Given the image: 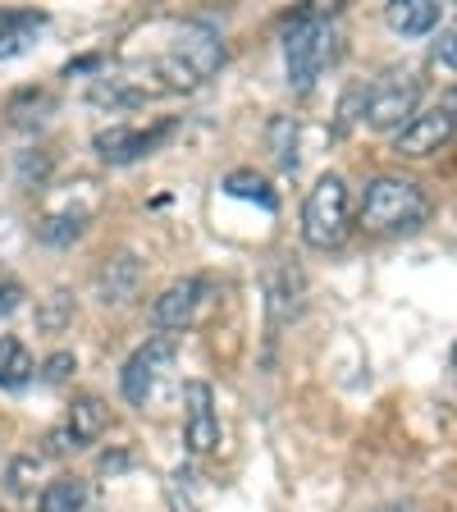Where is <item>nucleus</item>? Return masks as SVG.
<instances>
[{
	"instance_id": "obj_6",
	"label": "nucleus",
	"mask_w": 457,
	"mask_h": 512,
	"mask_svg": "<svg viewBox=\"0 0 457 512\" xmlns=\"http://www.w3.org/2000/svg\"><path fill=\"white\" fill-rule=\"evenodd\" d=\"M453 133H457V110L448 106V101H439V106H430V110H416V115L398 128L394 156H407V160L435 156V151H444L448 142H453Z\"/></svg>"
},
{
	"instance_id": "obj_24",
	"label": "nucleus",
	"mask_w": 457,
	"mask_h": 512,
	"mask_svg": "<svg viewBox=\"0 0 457 512\" xmlns=\"http://www.w3.org/2000/svg\"><path fill=\"white\" fill-rule=\"evenodd\" d=\"M46 453H51V458H69V453H78V439L60 426V430H51V435H46Z\"/></svg>"
},
{
	"instance_id": "obj_28",
	"label": "nucleus",
	"mask_w": 457,
	"mask_h": 512,
	"mask_svg": "<svg viewBox=\"0 0 457 512\" xmlns=\"http://www.w3.org/2000/svg\"><path fill=\"white\" fill-rule=\"evenodd\" d=\"M380 512H416V508H412V503H403V508H380Z\"/></svg>"
},
{
	"instance_id": "obj_21",
	"label": "nucleus",
	"mask_w": 457,
	"mask_h": 512,
	"mask_svg": "<svg viewBox=\"0 0 457 512\" xmlns=\"http://www.w3.org/2000/svg\"><path fill=\"white\" fill-rule=\"evenodd\" d=\"M188 471H174V480L165 485V503L170 512H197V499H192V485H188Z\"/></svg>"
},
{
	"instance_id": "obj_27",
	"label": "nucleus",
	"mask_w": 457,
	"mask_h": 512,
	"mask_svg": "<svg viewBox=\"0 0 457 512\" xmlns=\"http://www.w3.org/2000/svg\"><path fill=\"white\" fill-rule=\"evenodd\" d=\"M46 170H51V156H23V183H32V174H37V183L46 179Z\"/></svg>"
},
{
	"instance_id": "obj_17",
	"label": "nucleus",
	"mask_w": 457,
	"mask_h": 512,
	"mask_svg": "<svg viewBox=\"0 0 457 512\" xmlns=\"http://www.w3.org/2000/svg\"><path fill=\"white\" fill-rule=\"evenodd\" d=\"M78 316V302L69 288H55V293H46L42 307H37V330L42 334H64L69 325H74Z\"/></svg>"
},
{
	"instance_id": "obj_5",
	"label": "nucleus",
	"mask_w": 457,
	"mask_h": 512,
	"mask_svg": "<svg viewBox=\"0 0 457 512\" xmlns=\"http://www.w3.org/2000/svg\"><path fill=\"white\" fill-rule=\"evenodd\" d=\"M416 101H421V78L407 74V69H389L366 87V124L389 133V128H403L416 115Z\"/></svg>"
},
{
	"instance_id": "obj_10",
	"label": "nucleus",
	"mask_w": 457,
	"mask_h": 512,
	"mask_svg": "<svg viewBox=\"0 0 457 512\" xmlns=\"http://www.w3.org/2000/svg\"><path fill=\"white\" fill-rule=\"evenodd\" d=\"M202 293H206L202 279H174V284L151 302V320H156V330L165 334V339H174V334L188 330L192 320H197V307H202Z\"/></svg>"
},
{
	"instance_id": "obj_22",
	"label": "nucleus",
	"mask_w": 457,
	"mask_h": 512,
	"mask_svg": "<svg viewBox=\"0 0 457 512\" xmlns=\"http://www.w3.org/2000/svg\"><path fill=\"white\" fill-rule=\"evenodd\" d=\"M74 371H78V357H74V352H51V357L42 362V380L46 384H64Z\"/></svg>"
},
{
	"instance_id": "obj_20",
	"label": "nucleus",
	"mask_w": 457,
	"mask_h": 512,
	"mask_svg": "<svg viewBox=\"0 0 457 512\" xmlns=\"http://www.w3.org/2000/svg\"><path fill=\"white\" fill-rule=\"evenodd\" d=\"M270 151H275L279 170H298V124H293V115L270 119Z\"/></svg>"
},
{
	"instance_id": "obj_1",
	"label": "nucleus",
	"mask_w": 457,
	"mask_h": 512,
	"mask_svg": "<svg viewBox=\"0 0 457 512\" xmlns=\"http://www.w3.org/2000/svg\"><path fill=\"white\" fill-rule=\"evenodd\" d=\"M430 197L421 183L412 179H398V174H375L362 192V229L371 234H384V238H398V234H416L430 224Z\"/></svg>"
},
{
	"instance_id": "obj_2",
	"label": "nucleus",
	"mask_w": 457,
	"mask_h": 512,
	"mask_svg": "<svg viewBox=\"0 0 457 512\" xmlns=\"http://www.w3.org/2000/svg\"><path fill=\"white\" fill-rule=\"evenodd\" d=\"M220 69H224V42L220 32L202 19L183 23L174 46L165 55H156V64H151V74L160 78V92H192Z\"/></svg>"
},
{
	"instance_id": "obj_25",
	"label": "nucleus",
	"mask_w": 457,
	"mask_h": 512,
	"mask_svg": "<svg viewBox=\"0 0 457 512\" xmlns=\"http://www.w3.org/2000/svg\"><path fill=\"white\" fill-rule=\"evenodd\" d=\"M435 60L444 64V69H457V23L444 32V37H439V46H435Z\"/></svg>"
},
{
	"instance_id": "obj_7",
	"label": "nucleus",
	"mask_w": 457,
	"mask_h": 512,
	"mask_svg": "<svg viewBox=\"0 0 457 512\" xmlns=\"http://www.w3.org/2000/svg\"><path fill=\"white\" fill-rule=\"evenodd\" d=\"M174 352H179V343L165 339V334H156V339H147L133 357L124 362V371H119V389H124V398L133 407H147V398L156 394L160 375L174 366Z\"/></svg>"
},
{
	"instance_id": "obj_8",
	"label": "nucleus",
	"mask_w": 457,
	"mask_h": 512,
	"mask_svg": "<svg viewBox=\"0 0 457 512\" xmlns=\"http://www.w3.org/2000/svg\"><path fill=\"white\" fill-rule=\"evenodd\" d=\"M183 444L188 453L206 458L220 444V416H215V389L206 380L183 384Z\"/></svg>"
},
{
	"instance_id": "obj_23",
	"label": "nucleus",
	"mask_w": 457,
	"mask_h": 512,
	"mask_svg": "<svg viewBox=\"0 0 457 512\" xmlns=\"http://www.w3.org/2000/svg\"><path fill=\"white\" fill-rule=\"evenodd\" d=\"M32 476H37V458H14L10 462V490L14 494H28L32 490Z\"/></svg>"
},
{
	"instance_id": "obj_9",
	"label": "nucleus",
	"mask_w": 457,
	"mask_h": 512,
	"mask_svg": "<svg viewBox=\"0 0 457 512\" xmlns=\"http://www.w3.org/2000/svg\"><path fill=\"white\" fill-rule=\"evenodd\" d=\"M170 138H174L170 119H165V124H156V128L115 124V128H101V133H96V156L106 160V165H133V160L151 156L156 147H165Z\"/></svg>"
},
{
	"instance_id": "obj_3",
	"label": "nucleus",
	"mask_w": 457,
	"mask_h": 512,
	"mask_svg": "<svg viewBox=\"0 0 457 512\" xmlns=\"http://www.w3.org/2000/svg\"><path fill=\"white\" fill-rule=\"evenodd\" d=\"M339 55V32H334V10H302L298 19L284 28V69L293 92H311L320 74Z\"/></svg>"
},
{
	"instance_id": "obj_16",
	"label": "nucleus",
	"mask_w": 457,
	"mask_h": 512,
	"mask_svg": "<svg viewBox=\"0 0 457 512\" xmlns=\"http://www.w3.org/2000/svg\"><path fill=\"white\" fill-rule=\"evenodd\" d=\"M87 503V480L83 476H55L37 499V512H83Z\"/></svg>"
},
{
	"instance_id": "obj_29",
	"label": "nucleus",
	"mask_w": 457,
	"mask_h": 512,
	"mask_svg": "<svg viewBox=\"0 0 457 512\" xmlns=\"http://www.w3.org/2000/svg\"><path fill=\"white\" fill-rule=\"evenodd\" d=\"M453 366H457V343H453Z\"/></svg>"
},
{
	"instance_id": "obj_19",
	"label": "nucleus",
	"mask_w": 457,
	"mask_h": 512,
	"mask_svg": "<svg viewBox=\"0 0 457 512\" xmlns=\"http://www.w3.org/2000/svg\"><path fill=\"white\" fill-rule=\"evenodd\" d=\"M224 192H229V197H243V202H261L266 211H279V197L270 192V183L252 170H234L224 179Z\"/></svg>"
},
{
	"instance_id": "obj_13",
	"label": "nucleus",
	"mask_w": 457,
	"mask_h": 512,
	"mask_svg": "<svg viewBox=\"0 0 457 512\" xmlns=\"http://www.w3.org/2000/svg\"><path fill=\"white\" fill-rule=\"evenodd\" d=\"M384 23L403 37H426L439 28V5L435 0H389L384 5Z\"/></svg>"
},
{
	"instance_id": "obj_11",
	"label": "nucleus",
	"mask_w": 457,
	"mask_h": 512,
	"mask_svg": "<svg viewBox=\"0 0 457 512\" xmlns=\"http://www.w3.org/2000/svg\"><path fill=\"white\" fill-rule=\"evenodd\" d=\"M302 307H307V279L293 261H279L266 279V316L270 330H284L288 320H298Z\"/></svg>"
},
{
	"instance_id": "obj_15",
	"label": "nucleus",
	"mask_w": 457,
	"mask_h": 512,
	"mask_svg": "<svg viewBox=\"0 0 457 512\" xmlns=\"http://www.w3.org/2000/svg\"><path fill=\"white\" fill-rule=\"evenodd\" d=\"M32 352L14 334H0V389H23L32 380Z\"/></svg>"
},
{
	"instance_id": "obj_18",
	"label": "nucleus",
	"mask_w": 457,
	"mask_h": 512,
	"mask_svg": "<svg viewBox=\"0 0 457 512\" xmlns=\"http://www.w3.org/2000/svg\"><path fill=\"white\" fill-rule=\"evenodd\" d=\"M83 229H87L83 211H55V215H46V220H37V238L51 247H64V243H74V238H83Z\"/></svg>"
},
{
	"instance_id": "obj_12",
	"label": "nucleus",
	"mask_w": 457,
	"mask_h": 512,
	"mask_svg": "<svg viewBox=\"0 0 457 512\" xmlns=\"http://www.w3.org/2000/svg\"><path fill=\"white\" fill-rule=\"evenodd\" d=\"M142 261L133 252H110L106 261H101V270H96V293H101V302L106 307H128V302L142 293Z\"/></svg>"
},
{
	"instance_id": "obj_4",
	"label": "nucleus",
	"mask_w": 457,
	"mask_h": 512,
	"mask_svg": "<svg viewBox=\"0 0 457 512\" xmlns=\"http://www.w3.org/2000/svg\"><path fill=\"white\" fill-rule=\"evenodd\" d=\"M348 220V183L339 174H320L316 188L302 202V243L316 247V252H334L348 238Z\"/></svg>"
},
{
	"instance_id": "obj_30",
	"label": "nucleus",
	"mask_w": 457,
	"mask_h": 512,
	"mask_svg": "<svg viewBox=\"0 0 457 512\" xmlns=\"http://www.w3.org/2000/svg\"><path fill=\"white\" fill-rule=\"evenodd\" d=\"M453 110H457V96H453Z\"/></svg>"
},
{
	"instance_id": "obj_14",
	"label": "nucleus",
	"mask_w": 457,
	"mask_h": 512,
	"mask_svg": "<svg viewBox=\"0 0 457 512\" xmlns=\"http://www.w3.org/2000/svg\"><path fill=\"white\" fill-rule=\"evenodd\" d=\"M110 421V407L101 403L96 394H78L74 403H69V416H64V430L78 439V448H87L92 439H101V430H106Z\"/></svg>"
},
{
	"instance_id": "obj_26",
	"label": "nucleus",
	"mask_w": 457,
	"mask_h": 512,
	"mask_svg": "<svg viewBox=\"0 0 457 512\" xmlns=\"http://www.w3.org/2000/svg\"><path fill=\"white\" fill-rule=\"evenodd\" d=\"M19 298H23V288L14 284V279H0V316H10V311L19 307Z\"/></svg>"
}]
</instances>
